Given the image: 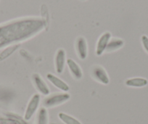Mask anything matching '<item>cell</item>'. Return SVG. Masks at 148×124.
<instances>
[{
    "label": "cell",
    "instance_id": "1",
    "mask_svg": "<svg viewBox=\"0 0 148 124\" xmlns=\"http://www.w3.org/2000/svg\"><path fill=\"white\" fill-rule=\"evenodd\" d=\"M91 77L97 82L107 85L109 84L110 78L106 71L102 66L99 65H95L91 68Z\"/></svg>",
    "mask_w": 148,
    "mask_h": 124
},
{
    "label": "cell",
    "instance_id": "2",
    "mask_svg": "<svg viewBox=\"0 0 148 124\" xmlns=\"http://www.w3.org/2000/svg\"><path fill=\"white\" fill-rule=\"evenodd\" d=\"M33 84L39 92L44 95H48L49 94V89L43 78L38 73H34L31 75Z\"/></svg>",
    "mask_w": 148,
    "mask_h": 124
},
{
    "label": "cell",
    "instance_id": "3",
    "mask_svg": "<svg viewBox=\"0 0 148 124\" xmlns=\"http://www.w3.org/2000/svg\"><path fill=\"white\" fill-rule=\"evenodd\" d=\"M75 49L76 54L81 60H85L87 58L88 46L86 40L83 36H79L76 40Z\"/></svg>",
    "mask_w": 148,
    "mask_h": 124
},
{
    "label": "cell",
    "instance_id": "4",
    "mask_svg": "<svg viewBox=\"0 0 148 124\" xmlns=\"http://www.w3.org/2000/svg\"><path fill=\"white\" fill-rule=\"evenodd\" d=\"M66 62L65 51L63 49H59L57 51L55 57V67L58 73L61 74L63 72Z\"/></svg>",
    "mask_w": 148,
    "mask_h": 124
},
{
    "label": "cell",
    "instance_id": "5",
    "mask_svg": "<svg viewBox=\"0 0 148 124\" xmlns=\"http://www.w3.org/2000/svg\"><path fill=\"white\" fill-rule=\"evenodd\" d=\"M110 39L111 34L108 31L100 36L96 45V55L97 56H100L106 50V48Z\"/></svg>",
    "mask_w": 148,
    "mask_h": 124
},
{
    "label": "cell",
    "instance_id": "6",
    "mask_svg": "<svg viewBox=\"0 0 148 124\" xmlns=\"http://www.w3.org/2000/svg\"><path fill=\"white\" fill-rule=\"evenodd\" d=\"M68 70L72 77L76 80H81L83 77V72L81 67L72 59H68L66 62Z\"/></svg>",
    "mask_w": 148,
    "mask_h": 124
},
{
    "label": "cell",
    "instance_id": "7",
    "mask_svg": "<svg viewBox=\"0 0 148 124\" xmlns=\"http://www.w3.org/2000/svg\"><path fill=\"white\" fill-rule=\"evenodd\" d=\"M47 78L48 81L58 89H60L63 92H68L69 90V86H68L66 83L64 82L62 80H61L60 78H58L56 75H53L52 73H48L47 75Z\"/></svg>",
    "mask_w": 148,
    "mask_h": 124
},
{
    "label": "cell",
    "instance_id": "8",
    "mask_svg": "<svg viewBox=\"0 0 148 124\" xmlns=\"http://www.w3.org/2000/svg\"><path fill=\"white\" fill-rule=\"evenodd\" d=\"M70 96L68 94H58V95H52L50 97L47 98L45 103L48 107H52L54 105H58L69 99Z\"/></svg>",
    "mask_w": 148,
    "mask_h": 124
},
{
    "label": "cell",
    "instance_id": "9",
    "mask_svg": "<svg viewBox=\"0 0 148 124\" xmlns=\"http://www.w3.org/2000/svg\"><path fill=\"white\" fill-rule=\"evenodd\" d=\"M39 99H40V97H39V95H35L31 98V101L28 104V108H27L26 113H25V118L26 119H29L32 116L33 114L34 113L37 107H38Z\"/></svg>",
    "mask_w": 148,
    "mask_h": 124
},
{
    "label": "cell",
    "instance_id": "10",
    "mask_svg": "<svg viewBox=\"0 0 148 124\" xmlns=\"http://www.w3.org/2000/svg\"><path fill=\"white\" fill-rule=\"evenodd\" d=\"M124 45L123 39L119 38H113L110 40L108 47L106 48L107 52H113L114 51L121 49Z\"/></svg>",
    "mask_w": 148,
    "mask_h": 124
},
{
    "label": "cell",
    "instance_id": "11",
    "mask_svg": "<svg viewBox=\"0 0 148 124\" xmlns=\"http://www.w3.org/2000/svg\"><path fill=\"white\" fill-rule=\"evenodd\" d=\"M147 84V80L141 78H132L127 79L126 81V85L132 87H141L144 86Z\"/></svg>",
    "mask_w": 148,
    "mask_h": 124
},
{
    "label": "cell",
    "instance_id": "12",
    "mask_svg": "<svg viewBox=\"0 0 148 124\" xmlns=\"http://www.w3.org/2000/svg\"><path fill=\"white\" fill-rule=\"evenodd\" d=\"M60 118L67 124H81L76 119H74V118H71V117L68 116V115H65V114L60 113Z\"/></svg>",
    "mask_w": 148,
    "mask_h": 124
},
{
    "label": "cell",
    "instance_id": "13",
    "mask_svg": "<svg viewBox=\"0 0 148 124\" xmlns=\"http://www.w3.org/2000/svg\"><path fill=\"white\" fill-rule=\"evenodd\" d=\"M142 42L143 45L144 47H145V50L148 52V38L145 36H143L142 37Z\"/></svg>",
    "mask_w": 148,
    "mask_h": 124
},
{
    "label": "cell",
    "instance_id": "14",
    "mask_svg": "<svg viewBox=\"0 0 148 124\" xmlns=\"http://www.w3.org/2000/svg\"><path fill=\"white\" fill-rule=\"evenodd\" d=\"M82 1H85V0H82Z\"/></svg>",
    "mask_w": 148,
    "mask_h": 124
}]
</instances>
